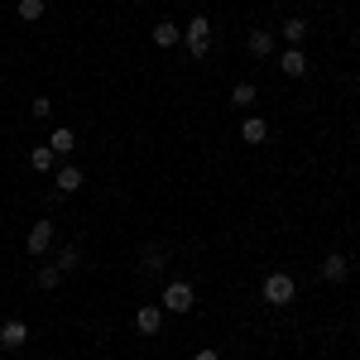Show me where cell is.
<instances>
[{"mask_svg":"<svg viewBox=\"0 0 360 360\" xmlns=\"http://www.w3.org/2000/svg\"><path fill=\"white\" fill-rule=\"evenodd\" d=\"M259 298L269 307H288L293 298H298V278L283 274V269H274V274H264V283H259Z\"/></svg>","mask_w":360,"mask_h":360,"instance_id":"obj_1","label":"cell"},{"mask_svg":"<svg viewBox=\"0 0 360 360\" xmlns=\"http://www.w3.org/2000/svg\"><path fill=\"white\" fill-rule=\"evenodd\" d=\"M193 303H197V293H193V283H188V278H168L164 293H159V307H164V312H173V317L193 312Z\"/></svg>","mask_w":360,"mask_h":360,"instance_id":"obj_2","label":"cell"},{"mask_svg":"<svg viewBox=\"0 0 360 360\" xmlns=\"http://www.w3.org/2000/svg\"><path fill=\"white\" fill-rule=\"evenodd\" d=\"M183 44H188V53L202 63V58L212 53V20H207V15H193V20L183 25Z\"/></svg>","mask_w":360,"mask_h":360,"instance_id":"obj_3","label":"cell"},{"mask_svg":"<svg viewBox=\"0 0 360 360\" xmlns=\"http://www.w3.org/2000/svg\"><path fill=\"white\" fill-rule=\"evenodd\" d=\"M53 240H58L53 221H34V226H29V236H25V250L34 255V259H49V255H53Z\"/></svg>","mask_w":360,"mask_h":360,"instance_id":"obj_4","label":"cell"},{"mask_svg":"<svg viewBox=\"0 0 360 360\" xmlns=\"http://www.w3.org/2000/svg\"><path fill=\"white\" fill-rule=\"evenodd\" d=\"M29 346V322L25 317H5L0 322V351H20Z\"/></svg>","mask_w":360,"mask_h":360,"instance_id":"obj_5","label":"cell"},{"mask_svg":"<svg viewBox=\"0 0 360 360\" xmlns=\"http://www.w3.org/2000/svg\"><path fill=\"white\" fill-rule=\"evenodd\" d=\"M245 49H250V58H274L278 34H274V29H250V34H245Z\"/></svg>","mask_w":360,"mask_h":360,"instance_id":"obj_6","label":"cell"},{"mask_svg":"<svg viewBox=\"0 0 360 360\" xmlns=\"http://www.w3.org/2000/svg\"><path fill=\"white\" fill-rule=\"evenodd\" d=\"M164 317H168V312H164L159 303H144V307L135 312V327H139V336H159V332H164Z\"/></svg>","mask_w":360,"mask_h":360,"instance_id":"obj_7","label":"cell"},{"mask_svg":"<svg viewBox=\"0 0 360 360\" xmlns=\"http://www.w3.org/2000/svg\"><path fill=\"white\" fill-rule=\"evenodd\" d=\"M274 34L288 44V49H303V44H307V20H303V15H288V20H283Z\"/></svg>","mask_w":360,"mask_h":360,"instance_id":"obj_8","label":"cell"},{"mask_svg":"<svg viewBox=\"0 0 360 360\" xmlns=\"http://www.w3.org/2000/svg\"><path fill=\"white\" fill-rule=\"evenodd\" d=\"M82 183H86V178H82V168H77V164H58L53 168V188H58V193H82Z\"/></svg>","mask_w":360,"mask_h":360,"instance_id":"obj_9","label":"cell"},{"mask_svg":"<svg viewBox=\"0 0 360 360\" xmlns=\"http://www.w3.org/2000/svg\"><path fill=\"white\" fill-rule=\"evenodd\" d=\"M49 149H53L58 159H72V149H77V130H72V125H53V135H49Z\"/></svg>","mask_w":360,"mask_h":360,"instance_id":"obj_10","label":"cell"},{"mask_svg":"<svg viewBox=\"0 0 360 360\" xmlns=\"http://www.w3.org/2000/svg\"><path fill=\"white\" fill-rule=\"evenodd\" d=\"M346 274H351V259H346L341 250L322 255V278H327V283H346Z\"/></svg>","mask_w":360,"mask_h":360,"instance_id":"obj_11","label":"cell"},{"mask_svg":"<svg viewBox=\"0 0 360 360\" xmlns=\"http://www.w3.org/2000/svg\"><path fill=\"white\" fill-rule=\"evenodd\" d=\"M278 72L283 77H307V53L303 49H283L278 53Z\"/></svg>","mask_w":360,"mask_h":360,"instance_id":"obj_12","label":"cell"},{"mask_svg":"<svg viewBox=\"0 0 360 360\" xmlns=\"http://www.w3.org/2000/svg\"><path fill=\"white\" fill-rule=\"evenodd\" d=\"M178 44H183V25L159 20V25H154V49H178Z\"/></svg>","mask_w":360,"mask_h":360,"instance_id":"obj_13","label":"cell"},{"mask_svg":"<svg viewBox=\"0 0 360 360\" xmlns=\"http://www.w3.org/2000/svg\"><path fill=\"white\" fill-rule=\"evenodd\" d=\"M240 139H245V144H264V139H269V120H264V115H245V120H240Z\"/></svg>","mask_w":360,"mask_h":360,"instance_id":"obj_14","label":"cell"},{"mask_svg":"<svg viewBox=\"0 0 360 360\" xmlns=\"http://www.w3.org/2000/svg\"><path fill=\"white\" fill-rule=\"evenodd\" d=\"M53 264H58V274H77V269H82V250L77 245H58Z\"/></svg>","mask_w":360,"mask_h":360,"instance_id":"obj_15","label":"cell"},{"mask_svg":"<svg viewBox=\"0 0 360 360\" xmlns=\"http://www.w3.org/2000/svg\"><path fill=\"white\" fill-rule=\"evenodd\" d=\"M29 168H34V173H53L58 154L49 149V144H34V149H29Z\"/></svg>","mask_w":360,"mask_h":360,"instance_id":"obj_16","label":"cell"},{"mask_svg":"<svg viewBox=\"0 0 360 360\" xmlns=\"http://www.w3.org/2000/svg\"><path fill=\"white\" fill-rule=\"evenodd\" d=\"M44 10H49V0H15V15H20L25 25H39Z\"/></svg>","mask_w":360,"mask_h":360,"instance_id":"obj_17","label":"cell"},{"mask_svg":"<svg viewBox=\"0 0 360 360\" xmlns=\"http://www.w3.org/2000/svg\"><path fill=\"white\" fill-rule=\"evenodd\" d=\"M255 96H259V91H255V82H236V86H231V106H240V111H245V106H255Z\"/></svg>","mask_w":360,"mask_h":360,"instance_id":"obj_18","label":"cell"},{"mask_svg":"<svg viewBox=\"0 0 360 360\" xmlns=\"http://www.w3.org/2000/svg\"><path fill=\"white\" fill-rule=\"evenodd\" d=\"M34 283H39L44 293H53L58 283H63V274H58V264H39V274H34Z\"/></svg>","mask_w":360,"mask_h":360,"instance_id":"obj_19","label":"cell"},{"mask_svg":"<svg viewBox=\"0 0 360 360\" xmlns=\"http://www.w3.org/2000/svg\"><path fill=\"white\" fill-rule=\"evenodd\" d=\"M139 269H144V274H164V269H168L164 250H144V259H139Z\"/></svg>","mask_w":360,"mask_h":360,"instance_id":"obj_20","label":"cell"},{"mask_svg":"<svg viewBox=\"0 0 360 360\" xmlns=\"http://www.w3.org/2000/svg\"><path fill=\"white\" fill-rule=\"evenodd\" d=\"M29 115H34V120H53V101H49V96H34V101H29Z\"/></svg>","mask_w":360,"mask_h":360,"instance_id":"obj_21","label":"cell"},{"mask_svg":"<svg viewBox=\"0 0 360 360\" xmlns=\"http://www.w3.org/2000/svg\"><path fill=\"white\" fill-rule=\"evenodd\" d=\"M193 360H221V356H217V351H197Z\"/></svg>","mask_w":360,"mask_h":360,"instance_id":"obj_22","label":"cell"}]
</instances>
